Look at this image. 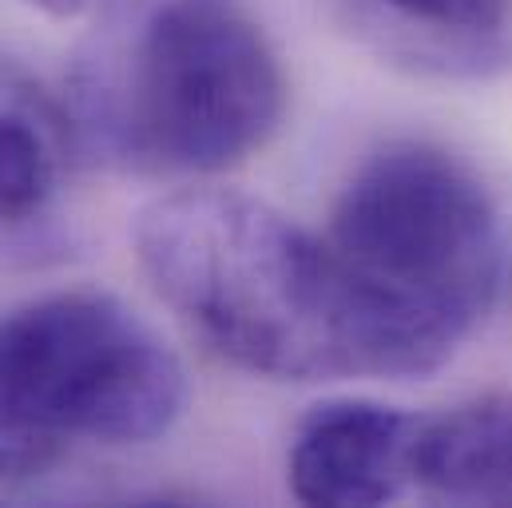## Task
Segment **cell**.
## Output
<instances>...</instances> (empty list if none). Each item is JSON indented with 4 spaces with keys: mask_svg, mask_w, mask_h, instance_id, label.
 Instances as JSON below:
<instances>
[{
    "mask_svg": "<svg viewBox=\"0 0 512 508\" xmlns=\"http://www.w3.org/2000/svg\"><path fill=\"white\" fill-rule=\"evenodd\" d=\"M155 294L231 366L278 381L405 378L322 235L243 191L191 187L135 223Z\"/></svg>",
    "mask_w": 512,
    "mask_h": 508,
    "instance_id": "1",
    "label": "cell"
},
{
    "mask_svg": "<svg viewBox=\"0 0 512 508\" xmlns=\"http://www.w3.org/2000/svg\"><path fill=\"white\" fill-rule=\"evenodd\" d=\"M409 481L437 501L512 505V397H477L417 421Z\"/></svg>",
    "mask_w": 512,
    "mask_h": 508,
    "instance_id": "6",
    "label": "cell"
},
{
    "mask_svg": "<svg viewBox=\"0 0 512 508\" xmlns=\"http://www.w3.org/2000/svg\"><path fill=\"white\" fill-rule=\"evenodd\" d=\"M32 8H40V12H48V16H76L80 8H88L92 0H28Z\"/></svg>",
    "mask_w": 512,
    "mask_h": 508,
    "instance_id": "9",
    "label": "cell"
},
{
    "mask_svg": "<svg viewBox=\"0 0 512 508\" xmlns=\"http://www.w3.org/2000/svg\"><path fill=\"white\" fill-rule=\"evenodd\" d=\"M282 112L286 76L247 0H116L68 80L80 151L131 175H219Z\"/></svg>",
    "mask_w": 512,
    "mask_h": 508,
    "instance_id": "2",
    "label": "cell"
},
{
    "mask_svg": "<svg viewBox=\"0 0 512 508\" xmlns=\"http://www.w3.org/2000/svg\"><path fill=\"white\" fill-rule=\"evenodd\" d=\"M370 4L441 36H493L509 16V0H370Z\"/></svg>",
    "mask_w": 512,
    "mask_h": 508,
    "instance_id": "8",
    "label": "cell"
},
{
    "mask_svg": "<svg viewBox=\"0 0 512 508\" xmlns=\"http://www.w3.org/2000/svg\"><path fill=\"white\" fill-rule=\"evenodd\" d=\"M413 425L382 401H322L290 441L286 477L302 505L370 508L393 501L409 481Z\"/></svg>",
    "mask_w": 512,
    "mask_h": 508,
    "instance_id": "5",
    "label": "cell"
},
{
    "mask_svg": "<svg viewBox=\"0 0 512 508\" xmlns=\"http://www.w3.org/2000/svg\"><path fill=\"white\" fill-rule=\"evenodd\" d=\"M322 239L405 378L441 370L505 282V227L489 187L433 143L374 151L338 191Z\"/></svg>",
    "mask_w": 512,
    "mask_h": 508,
    "instance_id": "3",
    "label": "cell"
},
{
    "mask_svg": "<svg viewBox=\"0 0 512 508\" xmlns=\"http://www.w3.org/2000/svg\"><path fill=\"white\" fill-rule=\"evenodd\" d=\"M175 350L120 298L68 290L0 318V477L48 473L72 445H147L183 413Z\"/></svg>",
    "mask_w": 512,
    "mask_h": 508,
    "instance_id": "4",
    "label": "cell"
},
{
    "mask_svg": "<svg viewBox=\"0 0 512 508\" xmlns=\"http://www.w3.org/2000/svg\"><path fill=\"white\" fill-rule=\"evenodd\" d=\"M68 139V112L28 68L0 56V231L44 211L60 183Z\"/></svg>",
    "mask_w": 512,
    "mask_h": 508,
    "instance_id": "7",
    "label": "cell"
}]
</instances>
